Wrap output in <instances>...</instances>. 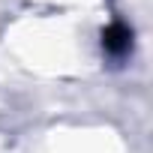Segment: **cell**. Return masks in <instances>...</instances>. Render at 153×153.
Masks as SVG:
<instances>
[{
    "instance_id": "cell-1",
    "label": "cell",
    "mask_w": 153,
    "mask_h": 153,
    "mask_svg": "<svg viewBox=\"0 0 153 153\" xmlns=\"http://www.w3.org/2000/svg\"><path fill=\"white\" fill-rule=\"evenodd\" d=\"M105 48L108 51H114V54H120V51H126L129 48V30L123 27V24H114V27H108L105 30Z\"/></svg>"
}]
</instances>
